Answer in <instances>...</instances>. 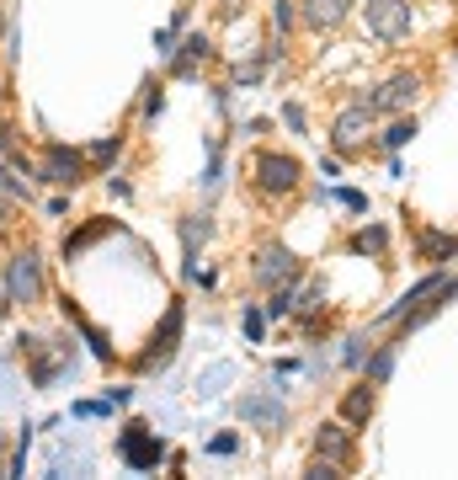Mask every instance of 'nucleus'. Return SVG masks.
<instances>
[{"label":"nucleus","instance_id":"f257e3e1","mask_svg":"<svg viewBox=\"0 0 458 480\" xmlns=\"http://www.w3.org/2000/svg\"><path fill=\"white\" fill-rule=\"evenodd\" d=\"M5 294H11V305H32V299L43 294V262H37V251L11 256V267H5Z\"/></svg>","mask_w":458,"mask_h":480},{"label":"nucleus","instance_id":"f03ea898","mask_svg":"<svg viewBox=\"0 0 458 480\" xmlns=\"http://www.w3.org/2000/svg\"><path fill=\"white\" fill-rule=\"evenodd\" d=\"M368 32L384 43H400L411 32V0H374L368 5Z\"/></svg>","mask_w":458,"mask_h":480},{"label":"nucleus","instance_id":"7ed1b4c3","mask_svg":"<svg viewBox=\"0 0 458 480\" xmlns=\"http://www.w3.org/2000/svg\"><path fill=\"white\" fill-rule=\"evenodd\" d=\"M368 123H374V107H368V102H358V107H347V112L336 118V128H331V144H336L341 155H352V150L363 144V134H368Z\"/></svg>","mask_w":458,"mask_h":480},{"label":"nucleus","instance_id":"20e7f679","mask_svg":"<svg viewBox=\"0 0 458 480\" xmlns=\"http://www.w3.org/2000/svg\"><path fill=\"white\" fill-rule=\"evenodd\" d=\"M43 176H48L53 187H80V176H85V160H80L69 144H48V155H43Z\"/></svg>","mask_w":458,"mask_h":480},{"label":"nucleus","instance_id":"39448f33","mask_svg":"<svg viewBox=\"0 0 458 480\" xmlns=\"http://www.w3.org/2000/svg\"><path fill=\"white\" fill-rule=\"evenodd\" d=\"M117 449H123V465H133V470H155V465H160V454H165V449H160V438H155L149 427H128Z\"/></svg>","mask_w":458,"mask_h":480},{"label":"nucleus","instance_id":"423d86ee","mask_svg":"<svg viewBox=\"0 0 458 480\" xmlns=\"http://www.w3.org/2000/svg\"><path fill=\"white\" fill-rule=\"evenodd\" d=\"M416 91H422V80H416V75H390V80L368 96V107H374V112H400V107H411V102H416Z\"/></svg>","mask_w":458,"mask_h":480},{"label":"nucleus","instance_id":"0eeeda50","mask_svg":"<svg viewBox=\"0 0 458 480\" xmlns=\"http://www.w3.org/2000/svg\"><path fill=\"white\" fill-rule=\"evenodd\" d=\"M240 417H245L251 427H261V433H277V427L288 422V406H283L277 395H245V401H240Z\"/></svg>","mask_w":458,"mask_h":480},{"label":"nucleus","instance_id":"6e6552de","mask_svg":"<svg viewBox=\"0 0 458 480\" xmlns=\"http://www.w3.org/2000/svg\"><path fill=\"white\" fill-rule=\"evenodd\" d=\"M256 171H261V192H293V182H299V160L293 155H261Z\"/></svg>","mask_w":458,"mask_h":480},{"label":"nucleus","instance_id":"1a4fd4ad","mask_svg":"<svg viewBox=\"0 0 458 480\" xmlns=\"http://www.w3.org/2000/svg\"><path fill=\"white\" fill-rule=\"evenodd\" d=\"M315 454L331 460V465H347V460H352V433H347L341 422H320V433H315Z\"/></svg>","mask_w":458,"mask_h":480},{"label":"nucleus","instance_id":"9d476101","mask_svg":"<svg viewBox=\"0 0 458 480\" xmlns=\"http://www.w3.org/2000/svg\"><path fill=\"white\" fill-rule=\"evenodd\" d=\"M288 273H293V251H288V246H261V256H256V283L272 289V283H283Z\"/></svg>","mask_w":458,"mask_h":480},{"label":"nucleus","instance_id":"9b49d317","mask_svg":"<svg viewBox=\"0 0 458 480\" xmlns=\"http://www.w3.org/2000/svg\"><path fill=\"white\" fill-rule=\"evenodd\" d=\"M176 337H181V310H171V315H165V326H160L155 347L144 353V369H165V363H171V353H176Z\"/></svg>","mask_w":458,"mask_h":480},{"label":"nucleus","instance_id":"f8f14e48","mask_svg":"<svg viewBox=\"0 0 458 480\" xmlns=\"http://www.w3.org/2000/svg\"><path fill=\"white\" fill-rule=\"evenodd\" d=\"M347 11H352V0H304V21L309 27H341L347 21Z\"/></svg>","mask_w":458,"mask_h":480},{"label":"nucleus","instance_id":"ddd939ff","mask_svg":"<svg viewBox=\"0 0 458 480\" xmlns=\"http://www.w3.org/2000/svg\"><path fill=\"white\" fill-rule=\"evenodd\" d=\"M341 417H347V422H368V417H374V390H368V385H358V390L341 401Z\"/></svg>","mask_w":458,"mask_h":480},{"label":"nucleus","instance_id":"4468645a","mask_svg":"<svg viewBox=\"0 0 458 480\" xmlns=\"http://www.w3.org/2000/svg\"><path fill=\"white\" fill-rule=\"evenodd\" d=\"M208 240V214H192V219H181V246H187V262L197 256V246Z\"/></svg>","mask_w":458,"mask_h":480},{"label":"nucleus","instance_id":"2eb2a0df","mask_svg":"<svg viewBox=\"0 0 458 480\" xmlns=\"http://www.w3.org/2000/svg\"><path fill=\"white\" fill-rule=\"evenodd\" d=\"M229 374H235V369H229V363H213V369H208V374H203V379H197V395H203V401H208V395H219V390H224V385H229Z\"/></svg>","mask_w":458,"mask_h":480},{"label":"nucleus","instance_id":"dca6fc26","mask_svg":"<svg viewBox=\"0 0 458 480\" xmlns=\"http://www.w3.org/2000/svg\"><path fill=\"white\" fill-rule=\"evenodd\" d=\"M458 235H422V256H454Z\"/></svg>","mask_w":458,"mask_h":480},{"label":"nucleus","instance_id":"f3484780","mask_svg":"<svg viewBox=\"0 0 458 480\" xmlns=\"http://www.w3.org/2000/svg\"><path fill=\"white\" fill-rule=\"evenodd\" d=\"M411 134H416V123H406V118H400V123H390V128H384V150H406V144H411Z\"/></svg>","mask_w":458,"mask_h":480},{"label":"nucleus","instance_id":"a211bd4d","mask_svg":"<svg viewBox=\"0 0 458 480\" xmlns=\"http://www.w3.org/2000/svg\"><path fill=\"white\" fill-rule=\"evenodd\" d=\"M352 251H363V256H368V251H384V230H379V224H374V230H358V235H352Z\"/></svg>","mask_w":458,"mask_h":480},{"label":"nucleus","instance_id":"6ab92c4d","mask_svg":"<svg viewBox=\"0 0 458 480\" xmlns=\"http://www.w3.org/2000/svg\"><path fill=\"white\" fill-rule=\"evenodd\" d=\"M203 53H208V37H192V43L181 48V59H176V75H187V69H192V59H203Z\"/></svg>","mask_w":458,"mask_h":480},{"label":"nucleus","instance_id":"aec40b11","mask_svg":"<svg viewBox=\"0 0 458 480\" xmlns=\"http://www.w3.org/2000/svg\"><path fill=\"white\" fill-rule=\"evenodd\" d=\"M293 21H299V11H293V0H272V27H277V32H288Z\"/></svg>","mask_w":458,"mask_h":480},{"label":"nucleus","instance_id":"412c9836","mask_svg":"<svg viewBox=\"0 0 458 480\" xmlns=\"http://www.w3.org/2000/svg\"><path fill=\"white\" fill-rule=\"evenodd\" d=\"M390 369H395V347L374 353V363H368V379H390Z\"/></svg>","mask_w":458,"mask_h":480},{"label":"nucleus","instance_id":"4be33fe9","mask_svg":"<svg viewBox=\"0 0 458 480\" xmlns=\"http://www.w3.org/2000/svg\"><path fill=\"white\" fill-rule=\"evenodd\" d=\"M336 470H341V465H331V460H315V465H309V480H336Z\"/></svg>","mask_w":458,"mask_h":480},{"label":"nucleus","instance_id":"5701e85b","mask_svg":"<svg viewBox=\"0 0 458 480\" xmlns=\"http://www.w3.org/2000/svg\"><path fill=\"white\" fill-rule=\"evenodd\" d=\"M112 155H117V139H96L91 144V160H112Z\"/></svg>","mask_w":458,"mask_h":480},{"label":"nucleus","instance_id":"b1692460","mask_svg":"<svg viewBox=\"0 0 458 480\" xmlns=\"http://www.w3.org/2000/svg\"><path fill=\"white\" fill-rule=\"evenodd\" d=\"M267 310H272V315H288V310H293V294H288V289H277V294H272V305H267Z\"/></svg>","mask_w":458,"mask_h":480},{"label":"nucleus","instance_id":"393cba45","mask_svg":"<svg viewBox=\"0 0 458 480\" xmlns=\"http://www.w3.org/2000/svg\"><path fill=\"white\" fill-rule=\"evenodd\" d=\"M363 347H368V337H352L347 342V363H363Z\"/></svg>","mask_w":458,"mask_h":480},{"label":"nucleus","instance_id":"a878e982","mask_svg":"<svg viewBox=\"0 0 458 480\" xmlns=\"http://www.w3.org/2000/svg\"><path fill=\"white\" fill-rule=\"evenodd\" d=\"M245 337H251V342H261V315H256V310L245 315Z\"/></svg>","mask_w":458,"mask_h":480},{"label":"nucleus","instance_id":"bb28decb","mask_svg":"<svg viewBox=\"0 0 458 480\" xmlns=\"http://www.w3.org/2000/svg\"><path fill=\"white\" fill-rule=\"evenodd\" d=\"M11 214H16V203H11V192L0 187V224H11Z\"/></svg>","mask_w":458,"mask_h":480},{"label":"nucleus","instance_id":"cd10ccee","mask_svg":"<svg viewBox=\"0 0 458 480\" xmlns=\"http://www.w3.org/2000/svg\"><path fill=\"white\" fill-rule=\"evenodd\" d=\"M0 150H16V134H11L5 123H0Z\"/></svg>","mask_w":458,"mask_h":480},{"label":"nucleus","instance_id":"c85d7f7f","mask_svg":"<svg viewBox=\"0 0 458 480\" xmlns=\"http://www.w3.org/2000/svg\"><path fill=\"white\" fill-rule=\"evenodd\" d=\"M0 32H5V11H0Z\"/></svg>","mask_w":458,"mask_h":480},{"label":"nucleus","instance_id":"c756f323","mask_svg":"<svg viewBox=\"0 0 458 480\" xmlns=\"http://www.w3.org/2000/svg\"><path fill=\"white\" fill-rule=\"evenodd\" d=\"M0 176H5V171H0Z\"/></svg>","mask_w":458,"mask_h":480},{"label":"nucleus","instance_id":"7c9ffc66","mask_svg":"<svg viewBox=\"0 0 458 480\" xmlns=\"http://www.w3.org/2000/svg\"><path fill=\"white\" fill-rule=\"evenodd\" d=\"M0 476H5V470H0Z\"/></svg>","mask_w":458,"mask_h":480},{"label":"nucleus","instance_id":"2f4dec72","mask_svg":"<svg viewBox=\"0 0 458 480\" xmlns=\"http://www.w3.org/2000/svg\"><path fill=\"white\" fill-rule=\"evenodd\" d=\"M454 289H458V283H454Z\"/></svg>","mask_w":458,"mask_h":480}]
</instances>
